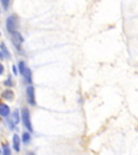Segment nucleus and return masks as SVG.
I'll return each instance as SVG.
<instances>
[{
	"mask_svg": "<svg viewBox=\"0 0 138 155\" xmlns=\"http://www.w3.org/2000/svg\"><path fill=\"white\" fill-rule=\"evenodd\" d=\"M17 27H19V18H17L16 15H11V16L8 17L7 19L8 31H10L11 34H15Z\"/></svg>",
	"mask_w": 138,
	"mask_h": 155,
	"instance_id": "1",
	"label": "nucleus"
},
{
	"mask_svg": "<svg viewBox=\"0 0 138 155\" xmlns=\"http://www.w3.org/2000/svg\"><path fill=\"white\" fill-rule=\"evenodd\" d=\"M22 120L26 129H28L29 131H32V122H30V114H29V111L27 108H23L22 109Z\"/></svg>",
	"mask_w": 138,
	"mask_h": 155,
	"instance_id": "2",
	"label": "nucleus"
},
{
	"mask_svg": "<svg viewBox=\"0 0 138 155\" xmlns=\"http://www.w3.org/2000/svg\"><path fill=\"white\" fill-rule=\"evenodd\" d=\"M26 94H27V101L29 104L35 106L36 104V100H35V88L34 86H28L26 90Z\"/></svg>",
	"mask_w": 138,
	"mask_h": 155,
	"instance_id": "3",
	"label": "nucleus"
},
{
	"mask_svg": "<svg viewBox=\"0 0 138 155\" xmlns=\"http://www.w3.org/2000/svg\"><path fill=\"white\" fill-rule=\"evenodd\" d=\"M23 41H24V39H23V37L21 36V34H19V32L12 34V42L14 43V45L16 46L17 48H21Z\"/></svg>",
	"mask_w": 138,
	"mask_h": 155,
	"instance_id": "4",
	"label": "nucleus"
},
{
	"mask_svg": "<svg viewBox=\"0 0 138 155\" xmlns=\"http://www.w3.org/2000/svg\"><path fill=\"white\" fill-rule=\"evenodd\" d=\"M19 122V110H15V111L13 112V114H12V120H10L8 123H9L10 127H11V128H13V127H14V125H16Z\"/></svg>",
	"mask_w": 138,
	"mask_h": 155,
	"instance_id": "5",
	"label": "nucleus"
},
{
	"mask_svg": "<svg viewBox=\"0 0 138 155\" xmlns=\"http://www.w3.org/2000/svg\"><path fill=\"white\" fill-rule=\"evenodd\" d=\"M10 113V108L5 104H0V115L1 116H8Z\"/></svg>",
	"mask_w": 138,
	"mask_h": 155,
	"instance_id": "6",
	"label": "nucleus"
},
{
	"mask_svg": "<svg viewBox=\"0 0 138 155\" xmlns=\"http://www.w3.org/2000/svg\"><path fill=\"white\" fill-rule=\"evenodd\" d=\"M2 97L5 99H8V100H12L14 98V93L12 91L10 90H5V92L2 93Z\"/></svg>",
	"mask_w": 138,
	"mask_h": 155,
	"instance_id": "7",
	"label": "nucleus"
},
{
	"mask_svg": "<svg viewBox=\"0 0 138 155\" xmlns=\"http://www.w3.org/2000/svg\"><path fill=\"white\" fill-rule=\"evenodd\" d=\"M13 148H14V150L17 151V152L19 151V137L16 134L13 136Z\"/></svg>",
	"mask_w": 138,
	"mask_h": 155,
	"instance_id": "8",
	"label": "nucleus"
},
{
	"mask_svg": "<svg viewBox=\"0 0 138 155\" xmlns=\"http://www.w3.org/2000/svg\"><path fill=\"white\" fill-rule=\"evenodd\" d=\"M24 78L27 83L32 82V71H30L29 68H26V70H25V72H24Z\"/></svg>",
	"mask_w": 138,
	"mask_h": 155,
	"instance_id": "9",
	"label": "nucleus"
},
{
	"mask_svg": "<svg viewBox=\"0 0 138 155\" xmlns=\"http://www.w3.org/2000/svg\"><path fill=\"white\" fill-rule=\"evenodd\" d=\"M25 70H26V67H25L24 61H19V73L24 74Z\"/></svg>",
	"mask_w": 138,
	"mask_h": 155,
	"instance_id": "10",
	"label": "nucleus"
},
{
	"mask_svg": "<svg viewBox=\"0 0 138 155\" xmlns=\"http://www.w3.org/2000/svg\"><path fill=\"white\" fill-rule=\"evenodd\" d=\"M29 140H30V135H29V133H26V131H25V133L23 134V142L28 143Z\"/></svg>",
	"mask_w": 138,
	"mask_h": 155,
	"instance_id": "11",
	"label": "nucleus"
},
{
	"mask_svg": "<svg viewBox=\"0 0 138 155\" xmlns=\"http://www.w3.org/2000/svg\"><path fill=\"white\" fill-rule=\"evenodd\" d=\"M0 48H1V50H2V53L5 54V56H10V54H9V52H8L7 48H5V43H1V44H0Z\"/></svg>",
	"mask_w": 138,
	"mask_h": 155,
	"instance_id": "12",
	"label": "nucleus"
},
{
	"mask_svg": "<svg viewBox=\"0 0 138 155\" xmlns=\"http://www.w3.org/2000/svg\"><path fill=\"white\" fill-rule=\"evenodd\" d=\"M3 155H11V151H10L9 145H3Z\"/></svg>",
	"mask_w": 138,
	"mask_h": 155,
	"instance_id": "13",
	"label": "nucleus"
},
{
	"mask_svg": "<svg viewBox=\"0 0 138 155\" xmlns=\"http://www.w3.org/2000/svg\"><path fill=\"white\" fill-rule=\"evenodd\" d=\"M1 3L3 5V7H5V9H7V7L9 5V1H1Z\"/></svg>",
	"mask_w": 138,
	"mask_h": 155,
	"instance_id": "14",
	"label": "nucleus"
},
{
	"mask_svg": "<svg viewBox=\"0 0 138 155\" xmlns=\"http://www.w3.org/2000/svg\"><path fill=\"white\" fill-rule=\"evenodd\" d=\"M3 73V66L0 64V74H2Z\"/></svg>",
	"mask_w": 138,
	"mask_h": 155,
	"instance_id": "15",
	"label": "nucleus"
},
{
	"mask_svg": "<svg viewBox=\"0 0 138 155\" xmlns=\"http://www.w3.org/2000/svg\"><path fill=\"white\" fill-rule=\"evenodd\" d=\"M13 72H14V74H16L17 71H16V67L15 66H13Z\"/></svg>",
	"mask_w": 138,
	"mask_h": 155,
	"instance_id": "16",
	"label": "nucleus"
},
{
	"mask_svg": "<svg viewBox=\"0 0 138 155\" xmlns=\"http://www.w3.org/2000/svg\"><path fill=\"white\" fill-rule=\"evenodd\" d=\"M3 57V55H2V53H1V51H0V58H2Z\"/></svg>",
	"mask_w": 138,
	"mask_h": 155,
	"instance_id": "17",
	"label": "nucleus"
},
{
	"mask_svg": "<svg viewBox=\"0 0 138 155\" xmlns=\"http://www.w3.org/2000/svg\"><path fill=\"white\" fill-rule=\"evenodd\" d=\"M29 155H34V154H32V153H30V154H29Z\"/></svg>",
	"mask_w": 138,
	"mask_h": 155,
	"instance_id": "18",
	"label": "nucleus"
}]
</instances>
